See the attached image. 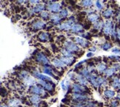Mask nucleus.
<instances>
[{"mask_svg":"<svg viewBox=\"0 0 120 107\" xmlns=\"http://www.w3.org/2000/svg\"><path fill=\"white\" fill-rule=\"evenodd\" d=\"M96 68H97V70L99 72H103V71L105 72L106 68H107V66H106V65L104 63H99V64H98V66Z\"/></svg>","mask_w":120,"mask_h":107,"instance_id":"27","label":"nucleus"},{"mask_svg":"<svg viewBox=\"0 0 120 107\" xmlns=\"http://www.w3.org/2000/svg\"><path fill=\"white\" fill-rule=\"evenodd\" d=\"M36 60L39 63H42L44 64H49V60L48 59L45 57V55H44L43 54L39 53L36 56Z\"/></svg>","mask_w":120,"mask_h":107,"instance_id":"9","label":"nucleus"},{"mask_svg":"<svg viewBox=\"0 0 120 107\" xmlns=\"http://www.w3.org/2000/svg\"><path fill=\"white\" fill-rule=\"evenodd\" d=\"M51 19H52V21L54 22V24H59L61 21V18H60L57 14H54L51 16Z\"/></svg>","mask_w":120,"mask_h":107,"instance_id":"28","label":"nucleus"},{"mask_svg":"<svg viewBox=\"0 0 120 107\" xmlns=\"http://www.w3.org/2000/svg\"><path fill=\"white\" fill-rule=\"evenodd\" d=\"M116 71H118V70H120V65L119 64H114L113 65V67Z\"/></svg>","mask_w":120,"mask_h":107,"instance_id":"40","label":"nucleus"},{"mask_svg":"<svg viewBox=\"0 0 120 107\" xmlns=\"http://www.w3.org/2000/svg\"><path fill=\"white\" fill-rule=\"evenodd\" d=\"M115 72H116V70H115L113 68H110L106 69L104 73L107 77H112L115 74Z\"/></svg>","mask_w":120,"mask_h":107,"instance_id":"23","label":"nucleus"},{"mask_svg":"<svg viewBox=\"0 0 120 107\" xmlns=\"http://www.w3.org/2000/svg\"><path fill=\"white\" fill-rule=\"evenodd\" d=\"M116 99H117L119 101H120V93H119V94H117V95H116Z\"/></svg>","mask_w":120,"mask_h":107,"instance_id":"45","label":"nucleus"},{"mask_svg":"<svg viewBox=\"0 0 120 107\" xmlns=\"http://www.w3.org/2000/svg\"><path fill=\"white\" fill-rule=\"evenodd\" d=\"M111 46H112V45L110 43H105L101 45V48H102V49L105 51H108V49H110V48H111Z\"/></svg>","mask_w":120,"mask_h":107,"instance_id":"34","label":"nucleus"},{"mask_svg":"<svg viewBox=\"0 0 120 107\" xmlns=\"http://www.w3.org/2000/svg\"><path fill=\"white\" fill-rule=\"evenodd\" d=\"M30 91L34 95H45V90L38 86H33L30 88Z\"/></svg>","mask_w":120,"mask_h":107,"instance_id":"4","label":"nucleus"},{"mask_svg":"<svg viewBox=\"0 0 120 107\" xmlns=\"http://www.w3.org/2000/svg\"><path fill=\"white\" fill-rule=\"evenodd\" d=\"M60 86H61L62 89L64 91H67L69 86H70V81L68 80H64L61 82V84H60Z\"/></svg>","mask_w":120,"mask_h":107,"instance_id":"15","label":"nucleus"},{"mask_svg":"<svg viewBox=\"0 0 120 107\" xmlns=\"http://www.w3.org/2000/svg\"><path fill=\"white\" fill-rule=\"evenodd\" d=\"M39 39L40 41L41 42H45V41H47L48 40V34H46V33H41L39 35Z\"/></svg>","mask_w":120,"mask_h":107,"instance_id":"26","label":"nucleus"},{"mask_svg":"<svg viewBox=\"0 0 120 107\" xmlns=\"http://www.w3.org/2000/svg\"><path fill=\"white\" fill-rule=\"evenodd\" d=\"M62 53L63 54V55L65 57H72V54L71 53V52H69L68 50L65 49H63L62 51Z\"/></svg>","mask_w":120,"mask_h":107,"instance_id":"32","label":"nucleus"},{"mask_svg":"<svg viewBox=\"0 0 120 107\" xmlns=\"http://www.w3.org/2000/svg\"><path fill=\"white\" fill-rule=\"evenodd\" d=\"M74 40L76 43L79 44L81 46H82V47H87V45H88V43L84 39L81 38V37H79V36H76L74 38Z\"/></svg>","mask_w":120,"mask_h":107,"instance_id":"12","label":"nucleus"},{"mask_svg":"<svg viewBox=\"0 0 120 107\" xmlns=\"http://www.w3.org/2000/svg\"><path fill=\"white\" fill-rule=\"evenodd\" d=\"M53 64L56 67H64V66H65L64 63L62 61L61 59H53Z\"/></svg>","mask_w":120,"mask_h":107,"instance_id":"22","label":"nucleus"},{"mask_svg":"<svg viewBox=\"0 0 120 107\" xmlns=\"http://www.w3.org/2000/svg\"><path fill=\"white\" fill-rule=\"evenodd\" d=\"M33 28L34 29H36V30H39V29H41L43 28L45 26V23L42 21L41 20H38L35 22L34 23H33Z\"/></svg>","mask_w":120,"mask_h":107,"instance_id":"13","label":"nucleus"},{"mask_svg":"<svg viewBox=\"0 0 120 107\" xmlns=\"http://www.w3.org/2000/svg\"><path fill=\"white\" fill-rule=\"evenodd\" d=\"M72 97L73 100H75L76 101H84L87 99V97L85 95H81L79 93H73L72 95Z\"/></svg>","mask_w":120,"mask_h":107,"instance_id":"10","label":"nucleus"},{"mask_svg":"<svg viewBox=\"0 0 120 107\" xmlns=\"http://www.w3.org/2000/svg\"><path fill=\"white\" fill-rule=\"evenodd\" d=\"M30 2L31 4H36L40 3V2H39V1H30Z\"/></svg>","mask_w":120,"mask_h":107,"instance_id":"43","label":"nucleus"},{"mask_svg":"<svg viewBox=\"0 0 120 107\" xmlns=\"http://www.w3.org/2000/svg\"><path fill=\"white\" fill-rule=\"evenodd\" d=\"M105 25L104 24V22L102 21H99V22H96L95 24L94 25V28L96 29V30H101V28H102L103 26Z\"/></svg>","mask_w":120,"mask_h":107,"instance_id":"29","label":"nucleus"},{"mask_svg":"<svg viewBox=\"0 0 120 107\" xmlns=\"http://www.w3.org/2000/svg\"><path fill=\"white\" fill-rule=\"evenodd\" d=\"M53 87H54V85H53V84H51V83H48V82L46 83L45 86H44V88H45V89L46 90H47V91H52L53 89Z\"/></svg>","mask_w":120,"mask_h":107,"instance_id":"30","label":"nucleus"},{"mask_svg":"<svg viewBox=\"0 0 120 107\" xmlns=\"http://www.w3.org/2000/svg\"><path fill=\"white\" fill-rule=\"evenodd\" d=\"M99 15L98 14H96V13H93V14H91L88 16V20L90 21L91 22H96L99 20Z\"/></svg>","mask_w":120,"mask_h":107,"instance_id":"25","label":"nucleus"},{"mask_svg":"<svg viewBox=\"0 0 120 107\" xmlns=\"http://www.w3.org/2000/svg\"><path fill=\"white\" fill-rule=\"evenodd\" d=\"M119 89H120V87H119Z\"/></svg>","mask_w":120,"mask_h":107,"instance_id":"47","label":"nucleus"},{"mask_svg":"<svg viewBox=\"0 0 120 107\" xmlns=\"http://www.w3.org/2000/svg\"><path fill=\"white\" fill-rule=\"evenodd\" d=\"M45 8V6L42 5V4H40V5H38V6H36L34 8H33V11L34 12H39V11H43V9Z\"/></svg>","mask_w":120,"mask_h":107,"instance_id":"33","label":"nucleus"},{"mask_svg":"<svg viewBox=\"0 0 120 107\" xmlns=\"http://www.w3.org/2000/svg\"><path fill=\"white\" fill-rule=\"evenodd\" d=\"M81 4H82V5L83 7L89 8V7L93 5V2H92V1H83V2H82Z\"/></svg>","mask_w":120,"mask_h":107,"instance_id":"31","label":"nucleus"},{"mask_svg":"<svg viewBox=\"0 0 120 107\" xmlns=\"http://www.w3.org/2000/svg\"><path fill=\"white\" fill-rule=\"evenodd\" d=\"M103 95L108 99H112L116 96V92L113 89H105L103 91Z\"/></svg>","mask_w":120,"mask_h":107,"instance_id":"7","label":"nucleus"},{"mask_svg":"<svg viewBox=\"0 0 120 107\" xmlns=\"http://www.w3.org/2000/svg\"><path fill=\"white\" fill-rule=\"evenodd\" d=\"M102 15H103V16L105 18L109 19L113 15V11L112 10V9H110V8H108V9H106L105 11H103Z\"/></svg>","mask_w":120,"mask_h":107,"instance_id":"16","label":"nucleus"},{"mask_svg":"<svg viewBox=\"0 0 120 107\" xmlns=\"http://www.w3.org/2000/svg\"><path fill=\"white\" fill-rule=\"evenodd\" d=\"M23 82H24V83L26 86H35V84L36 83L35 79L30 76L25 77L23 79Z\"/></svg>","mask_w":120,"mask_h":107,"instance_id":"8","label":"nucleus"},{"mask_svg":"<svg viewBox=\"0 0 120 107\" xmlns=\"http://www.w3.org/2000/svg\"><path fill=\"white\" fill-rule=\"evenodd\" d=\"M90 51H93V52H95V51L96 50V48L95 47H92V48H90Z\"/></svg>","mask_w":120,"mask_h":107,"instance_id":"46","label":"nucleus"},{"mask_svg":"<svg viewBox=\"0 0 120 107\" xmlns=\"http://www.w3.org/2000/svg\"><path fill=\"white\" fill-rule=\"evenodd\" d=\"M30 101L32 103L34 104H38L40 103L41 101V97H39L37 95H32L30 97Z\"/></svg>","mask_w":120,"mask_h":107,"instance_id":"14","label":"nucleus"},{"mask_svg":"<svg viewBox=\"0 0 120 107\" xmlns=\"http://www.w3.org/2000/svg\"><path fill=\"white\" fill-rule=\"evenodd\" d=\"M41 17L47 19V18L49 17V13H48V12H45V11H43L42 13H41Z\"/></svg>","mask_w":120,"mask_h":107,"instance_id":"39","label":"nucleus"},{"mask_svg":"<svg viewBox=\"0 0 120 107\" xmlns=\"http://www.w3.org/2000/svg\"><path fill=\"white\" fill-rule=\"evenodd\" d=\"M68 11L66 10V9H63V10L60 13V16H61L62 18H65L66 16H68Z\"/></svg>","mask_w":120,"mask_h":107,"instance_id":"36","label":"nucleus"},{"mask_svg":"<svg viewBox=\"0 0 120 107\" xmlns=\"http://www.w3.org/2000/svg\"><path fill=\"white\" fill-rule=\"evenodd\" d=\"M48 9L52 12H59L60 11V9H61V5L59 3L53 2L50 4Z\"/></svg>","mask_w":120,"mask_h":107,"instance_id":"11","label":"nucleus"},{"mask_svg":"<svg viewBox=\"0 0 120 107\" xmlns=\"http://www.w3.org/2000/svg\"><path fill=\"white\" fill-rule=\"evenodd\" d=\"M93 56H94V53H92V52H89L88 54H87V57H93Z\"/></svg>","mask_w":120,"mask_h":107,"instance_id":"42","label":"nucleus"},{"mask_svg":"<svg viewBox=\"0 0 120 107\" xmlns=\"http://www.w3.org/2000/svg\"><path fill=\"white\" fill-rule=\"evenodd\" d=\"M64 46H65V48L67 50H68L69 52H78V51H79V48L78 47V46L75 44L72 43L71 41H68L66 42L65 43H64Z\"/></svg>","mask_w":120,"mask_h":107,"instance_id":"2","label":"nucleus"},{"mask_svg":"<svg viewBox=\"0 0 120 107\" xmlns=\"http://www.w3.org/2000/svg\"><path fill=\"white\" fill-rule=\"evenodd\" d=\"M74 25L73 23V21H71V20H68V21H66L63 23H62L61 25H59V28L60 30H69V29H71L73 25Z\"/></svg>","mask_w":120,"mask_h":107,"instance_id":"5","label":"nucleus"},{"mask_svg":"<svg viewBox=\"0 0 120 107\" xmlns=\"http://www.w3.org/2000/svg\"><path fill=\"white\" fill-rule=\"evenodd\" d=\"M119 105V101L117 100H113V101H111L110 102V107H118Z\"/></svg>","mask_w":120,"mask_h":107,"instance_id":"37","label":"nucleus"},{"mask_svg":"<svg viewBox=\"0 0 120 107\" xmlns=\"http://www.w3.org/2000/svg\"><path fill=\"white\" fill-rule=\"evenodd\" d=\"M42 71H43V72H44V74H49L50 76H51V77H54L55 79H56V77L54 76V74H53V71H52V69L50 68V67H48V66H44L43 67V68H42Z\"/></svg>","mask_w":120,"mask_h":107,"instance_id":"18","label":"nucleus"},{"mask_svg":"<svg viewBox=\"0 0 120 107\" xmlns=\"http://www.w3.org/2000/svg\"><path fill=\"white\" fill-rule=\"evenodd\" d=\"M111 86L114 89H118L120 87V79L118 77H115L113 79V82L111 83Z\"/></svg>","mask_w":120,"mask_h":107,"instance_id":"21","label":"nucleus"},{"mask_svg":"<svg viewBox=\"0 0 120 107\" xmlns=\"http://www.w3.org/2000/svg\"><path fill=\"white\" fill-rule=\"evenodd\" d=\"M76 80H78V82L79 83V84L82 85V86L87 85V79L85 78V77H83L82 76L77 75L76 76Z\"/></svg>","mask_w":120,"mask_h":107,"instance_id":"19","label":"nucleus"},{"mask_svg":"<svg viewBox=\"0 0 120 107\" xmlns=\"http://www.w3.org/2000/svg\"><path fill=\"white\" fill-rule=\"evenodd\" d=\"M73 91L75 93H82L85 91V88L80 85L79 83H73Z\"/></svg>","mask_w":120,"mask_h":107,"instance_id":"6","label":"nucleus"},{"mask_svg":"<svg viewBox=\"0 0 120 107\" xmlns=\"http://www.w3.org/2000/svg\"><path fill=\"white\" fill-rule=\"evenodd\" d=\"M67 102H69V100L67 99V98H64V99L62 100V103H66ZM69 103H70V102H69Z\"/></svg>","mask_w":120,"mask_h":107,"instance_id":"44","label":"nucleus"},{"mask_svg":"<svg viewBox=\"0 0 120 107\" xmlns=\"http://www.w3.org/2000/svg\"><path fill=\"white\" fill-rule=\"evenodd\" d=\"M104 33L107 35L111 34L114 37L116 36V31H115L114 28V25L112 21L108 20L105 23L104 25Z\"/></svg>","mask_w":120,"mask_h":107,"instance_id":"1","label":"nucleus"},{"mask_svg":"<svg viewBox=\"0 0 120 107\" xmlns=\"http://www.w3.org/2000/svg\"><path fill=\"white\" fill-rule=\"evenodd\" d=\"M111 52H112L113 54H116V56L120 55V48H113L111 50Z\"/></svg>","mask_w":120,"mask_h":107,"instance_id":"38","label":"nucleus"},{"mask_svg":"<svg viewBox=\"0 0 120 107\" xmlns=\"http://www.w3.org/2000/svg\"><path fill=\"white\" fill-rule=\"evenodd\" d=\"M95 4H96V8H97V10H99V11H101V9L103 8V4H101V2L100 1H96L95 2Z\"/></svg>","mask_w":120,"mask_h":107,"instance_id":"35","label":"nucleus"},{"mask_svg":"<svg viewBox=\"0 0 120 107\" xmlns=\"http://www.w3.org/2000/svg\"><path fill=\"white\" fill-rule=\"evenodd\" d=\"M20 104V101L17 99H11L8 100V106L11 107H17Z\"/></svg>","mask_w":120,"mask_h":107,"instance_id":"17","label":"nucleus"},{"mask_svg":"<svg viewBox=\"0 0 120 107\" xmlns=\"http://www.w3.org/2000/svg\"><path fill=\"white\" fill-rule=\"evenodd\" d=\"M62 60V61L64 63V65L65 66H69V65H71L73 63V59L71 58V57H62L61 59H60Z\"/></svg>","mask_w":120,"mask_h":107,"instance_id":"20","label":"nucleus"},{"mask_svg":"<svg viewBox=\"0 0 120 107\" xmlns=\"http://www.w3.org/2000/svg\"><path fill=\"white\" fill-rule=\"evenodd\" d=\"M71 30L73 32H80L82 31V25L79 24H74L73 25Z\"/></svg>","mask_w":120,"mask_h":107,"instance_id":"24","label":"nucleus"},{"mask_svg":"<svg viewBox=\"0 0 120 107\" xmlns=\"http://www.w3.org/2000/svg\"><path fill=\"white\" fill-rule=\"evenodd\" d=\"M116 36H117V38L120 40V28H118L116 31Z\"/></svg>","mask_w":120,"mask_h":107,"instance_id":"41","label":"nucleus"},{"mask_svg":"<svg viewBox=\"0 0 120 107\" xmlns=\"http://www.w3.org/2000/svg\"><path fill=\"white\" fill-rule=\"evenodd\" d=\"M33 75L36 78H38L39 80H44V81H47V82L52 81L51 78H50V77L45 75V74H41L38 71H33Z\"/></svg>","mask_w":120,"mask_h":107,"instance_id":"3","label":"nucleus"}]
</instances>
